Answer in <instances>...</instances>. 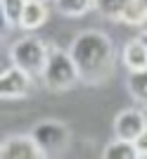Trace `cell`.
<instances>
[{
  "label": "cell",
  "instance_id": "obj_1",
  "mask_svg": "<svg viewBox=\"0 0 147 159\" xmlns=\"http://www.w3.org/2000/svg\"><path fill=\"white\" fill-rule=\"evenodd\" d=\"M69 52L78 69L81 83L105 86L114 74V45L102 31H83L74 38Z\"/></svg>",
  "mask_w": 147,
  "mask_h": 159
},
{
  "label": "cell",
  "instance_id": "obj_2",
  "mask_svg": "<svg viewBox=\"0 0 147 159\" xmlns=\"http://www.w3.org/2000/svg\"><path fill=\"white\" fill-rule=\"evenodd\" d=\"M40 79H43L47 90H55V93L57 90H71L81 81L71 52H64L55 45H47V62Z\"/></svg>",
  "mask_w": 147,
  "mask_h": 159
},
{
  "label": "cell",
  "instance_id": "obj_3",
  "mask_svg": "<svg viewBox=\"0 0 147 159\" xmlns=\"http://www.w3.org/2000/svg\"><path fill=\"white\" fill-rule=\"evenodd\" d=\"M10 57H12V64L24 69L26 74H31L33 79L43 76V69H45L47 62V45L38 38H19L14 40V45L10 48Z\"/></svg>",
  "mask_w": 147,
  "mask_h": 159
},
{
  "label": "cell",
  "instance_id": "obj_4",
  "mask_svg": "<svg viewBox=\"0 0 147 159\" xmlns=\"http://www.w3.org/2000/svg\"><path fill=\"white\" fill-rule=\"evenodd\" d=\"M31 135L36 138V143H38V147L43 150L45 157H57V154H62L69 147V140H71L69 126L62 124V121H55V119L36 124Z\"/></svg>",
  "mask_w": 147,
  "mask_h": 159
},
{
  "label": "cell",
  "instance_id": "obj_5",
  "mask_svg": "<svg viewBox=\"0 0 147 159\" xmlns=\"http://www.w3.org/2000/svg\"><path fill=\"white\" fill-rule=\"evenodd\" d=\"M145 128H147V114L142 109H123L114 119V138L135 143Z\"/></svg>",
  "mask_w": 147,
  "mask_h": 159
},
{
  "label": "cell",
  "instance_id": "obj_6",
  "mask_svg": "<svg viewBox=\"0 0 147 159\" xmlns=\"http://www.w3.org/2000/svg\"><path fill=\"white\" fill-rule=\"evenodd\" d=\"M2 159H40L45 157L33 135H7L0 147Z\"/></svg>",
  "mask_w": 147,
  "mask_h": 159
},
{
  "label": "cell",
  "instance_id": "obj_7",
  "mask_svg": "<svg viewBox=\"0 0 147 159\" xmlns=\"http://www.w3.org/2000/svg\"><path fill=\"white\" fill-rule=\"evenodd\" d=\"M31 74H26L19 66H10L7 71H2L0 76V95L2 100H19L26 98L31 90Z\"/></svg>",
  "mask_w": 147,
  "mask_h": 159
},
{
  "label": "cell",
  "instance_id": "obj_8",
  "mask_svg": "<svg viewBox=\"0 0 147 159\" xmlns=\"http://www.w3.org/2000/svg\"><path fill=\"white\" fill-rule=\"evenodd\" d=\"M121 62H123V66H126L128 71L147 69V45H145V40L140 38V33L123 45V50H121Z\"/></svg>",
  "mask_w": 147,
  "mask_h": 159
},
{
  "label": "cell",
  "instance_id": "obj_9",
  "mask_svg": "<svg viewBox=\"0 0 147 159\" xmlns=\"http://www.w3.org/2000/svg\"><path fill=\"white\" fill-rule=\"evenodd\" d=\"M47 21V7L43 0H26L24 5V12H21V21L19 29L24 31H36Z\"/></svg>",
  "mask_w": 147,
  "mask_h": 159
},
{
  "label": "cell",
  "instance_id": "obj_10",
  "mask_svg": "<svg viewBox=\"0 0 147 159\" xmlns=\"http://www.w3.org/2000/svg\"><path fill=\"white\" fill-rule=\"evenodd\" d=\"M105 159H138V147L135 143L131 140H121V138H114L107 147H105V152H102Z\"/></svg>",
  "mask_w": 147,
  "mask_h": 159
},
{
  "label": "cell",
  "instance_id": "obj_11",
  "mask_svg": "<svg viewBox=\"0 0 147 159\" xmlns=\"http://www.w3.org/2000/svg\"><path fill=\"white\" fill-rule=\"evenodd\" d=\"M128 93L138 105L147 107V69L128 74Z\"/></svg>",
  "mask_w": 147,
  "mask_h": 159
},
{
  "label": "cell",
  "instance_id": "obj_12",
  "mask_svg": "<svg viewBox=\"0 0 147 159\" xmlns=\"http://www.w3.org/2000/svg\"><path fill=\"white\" fill-rule=\"evenodd\" d=\"M133 0H95V10L112 21H121Z\"/></svg>",
  "mask_w": 147,
  "mask_h": 159
},
{
  "label": "cell",
  "instance_id": "obj_13",
  "mask_svg": "<svg viewBox=\"0 0 147 159\" xmlns=\"http://www.w3.org/2000/svg\"><path fill=\"white\" fill-rule=\"evenodd\" d=\"M55 7L64 17H83L95 7V0H55Z\"/></svg>",
  "mask_w": 147,
  "mask_h": 159
},
{
  "label": "cell",
  "instance_id": "obj_14",
  "mask_svg": "<svg viewBox=\"0 0 147 159\" xmlns=\"http://www.w3.org/2000/svg\"><path fill=\"white\" fill-rule=\"evenodd\" d=\"M0 5H2V19L7 26H19L26 0H2Z\"/></svg>",
  "mask_w": 147,
  "mask_h": 159
},
{
  "label": "cell",
  "instance_id": "obj_15",
  "mask_svg": "<svg viewBox=\"0 0 147 159\" xmlns=\"http://www.w3.org/2000/svg\"><path fill=\"white\" fill-rule=\"evenodd\" d=\"M135 147H138V154L147 159V128L140 133V135H138V140H135Z\"/></svg>",
  "mask_w": 147,
  "mask_h": 159
},
{
  "label": "cell",
  "instance_id": "obj_16",
  "mask_svg": "<svg viewBox=\"0 0 147 159\" xmlns=\"http://www.w3.org/2000/svg\"><path fill=\"white\" fill-rule=\"evenodd\" d=\"M140 38L145 40V45H147V31H140Z\"/></svg>",
  "mask_w": 147,
  "mask_h": 159
},
{
  "label": "cell",
  "instance_id": "obj_17",
  "mask_svg": "<svg viewBox=\"0 0 147 159\" xmlns=\"http://www.w3.org/2000/svg\"><path fill=\"white\" fill-rule=\"evenodd\" d=\"M140 31H147V19L142 21V26H140Z\"/></svg>",
  "mask_w": 147,
  "mask_h": 159
},
{
  "label": "cell",
  "instance_id": "obj_18",
  "mask_svg": "<svg viewBox=\"0 0 147 159\" xmlns=\"http://www.w3.org/2000/svg\"><path fill=\"white\" fill-rule=\"evenodd\" d=\"M140 5L145 7V12H147V0H140Z\"/></svg>",
  "mask_w": 147,
  "mask_h": 159
}]
</instances>
